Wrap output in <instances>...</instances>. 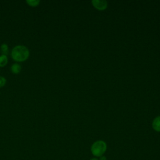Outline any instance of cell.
<instances>
[{"instance_id":"6da1fadb","label":"cell","mask_w":160,"mask_h":160,"mask_svg":"<svg viewBox=\"0 0 160 160\" xmlns=\"http://www.w3.org/2000/svg\"><path fill=\"white\" fill-rule=\"evenodd\" d=\"M11 54L15 61L23 62L29 58V50L25 46L17 45L12 48Z\"/></svg>"},{"instance_id":"7a4b0ae2","label":"cell","mask_w":160,"mask_h":160,"mask_svg":"<svg viewBox=\"0 0 160 160\" xmlns=\"http://www.w3.org/2000/svg\"><path fill=\"white\" fill-rule=\"evenodd\" d=\"M107 150V144L102 140H98L92 143L91 146V152L96 158L104 155Z\"/></svg>"},{"instance_id":"3957f363","label":"cell","mask_w":160,"mask_h":160,"mask_svg":"<svg viewBox=\"0 0 160 160\" xmlns=\"http://www.w3.org/2000/svg\"><path fill=\"white\" fill-rule=\"evenodd\" d=\"M91 2L93 6L99 11H103L108 7V2L104 0H93Z\"/></svg>"},{"instance_id":"277c9868","label":"cell","mask_w":160,"mask_h":160,"mask_svg":"<svg viewBox=\"0 0 160 160\" xmlns=\"http://www.w3.org/2000/svg\"><path fill=\"white\" fill-rule=\"evenodd\" d=\"M152 128L157 132H160V116L156 117L152 123Z\"/></svg>"},{"instance_id":"5b68a950","label":"cell","mask_w":160,"mask_h":160,"mask_svg":"<svg viewBox=\"0 0 160 160\" xmlns=\"http://www.w3.org/2000/svg\"><path fill=\"white\" fill-rule=\"evenodd\" d=\"M11 71L14 74H18L21 70V66L18 63H14L11 66Z\"/></svg>"},{"instance_id":"8992f818","label":"cell","mask_w":160,"mask_h":160,"mask_svg":"<svg viewBox=\"0 0 160 160\" xmlns=\"http://www.w3.org/2000/svg\"><path fill=\"white\" fill-rule=\"evenodd\" d=\"M8 62V58L7 55L1 54L0 56V67L5 66Z\"/></svg>"},{"instance_id":"52a82bcc","label":"cell","mask_w":160,"mask_h":160,"mask_svg":"<svg viewBox=\"0 0 160 160\" xmlns=\"http://www.w3.org/2000/svg\"><path fill=\"white\" fill-rule=\"evenodd\" d=\"M0 48H1V51L2 53V54L7 55V54L8 53V46L6 44L3 43L1 45Z\"/></svg>"},{"instance_id":"ba28073f","label":"cell","mask_w":160,"mask_h":160,"mask_svg":"<svg viewBox=\"0 0 160 160\" xmlns=\"http://www.w3.org/2000/svg\"><path fill=\"white\" fill-rule=\"evenodd\" d=\"M26 2L29 6L35 7L39 4L40 1L39 0H26Z\"/></svg>"},{"instance_id":"9c48e42d","label":"cell","mask_w":160,"mask_h":160,"mask_svg":"<svg viewBox=\"0 0 160 160\" xmlns=\"http://www.w3.org/2000/svg\"><path fill=\"white\" fill-rule=\"evenodd\" d=\"M6 82V79L4 77L0 76V88L3 87Z\"/></svg>"},{"instance_id":"30bf717a","label":"cell","mask_w":160,"mask_h":160,"mask_svg":"<svg viewBox=\"0 0 160 160\" xmlns=\"http://www.w3.org/2000/svg\"><path fill=\"white\" fill-rule=\"evenodd\" d=\"M99 160H107V158L104 155H102L99 158Z\"/></svg>"},{"instance_id":"8fae6325","label":"cell","mask_w":160,"mask_h":160,"mask_svg":"<svg viewBox=\"0 0 160 160\" xmlns=\"http://www.w3.org/2000/svg\"><path fill=\"white\" fill-rule=\"evenodd\" d=\"M89 160H99V159L98 158H92L90 159Z\"/></svg>"}]
</instances>
